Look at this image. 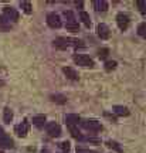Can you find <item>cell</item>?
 I'll list each match as a JSON object with an SVG mask.
<instances>
[{"label":"cell","instance_id":"cell-1","mask_svg":"<svg viewBox=\"0 0 146 153\" xmlns=\"http://www.w3.org/2000/svg\"><path fill=\"white\" fill-rule=\"evenodd\" d=\"M64 16L67 17V24H65V28L68 30V31H72V33H75V31H78V22L75 20V17H74V14H72V11L67 10L64 11Z\"/></svg>","mask_w":146,"mask_h":153},{"label":"cell","instance_id":"cell-5","mask_svg":"<svg viewBox=\"0 0 146 153\" xmlns=\"http://www.w3.org/2000/svg\"><path fill=\"white\" fill-rule=\"evenodd\" d=\"M3 17H6L9 22L16 23L17 20H19V11H17L16 9H13V7L6 6V7H3Z\"/></svg>","mask_w":146,"mask_h":153},{"label":"cell","instance_id":"cell-23","mask_svg":"<svg viewBox=\"0 0 146 153\" xmlns=\"http://www.w3.org/2000/svg\"><path fill=\"white\" fill-rule=\"evenodd\" d=\"M107 146H108V148H111V149H115V150H116V152H119V153L122 152L121 146H119L116 142H114V140H108V142H107Z\"/></svg>","mask_w":146,"mask_h":153},{"label":"cell","instance_id":"cell-19","mask_svg":"<svg viewBox=\"0 0 146 153\" xmlns=\"http://www.w3.org/2000/svg\"><path fill=\"white\" fill-rule=\"evenodd\" d=\"M51 101H53V102H55V104L63 105V104H65V102H67V97L61 95V94H55V95H51Z\"/></svg>","mask_w":146,"mask_h":153},{"label":"cell","instance_id":"cell-18","mask_svg":"<svg viewBox=\"0 0 146 153\" xmlns=\"http://www.w3.org/2000/svg\"><path fill=\"white\" fill-rule=\"evenodd\" d=\"M20 9H22L26 14H31L33 13V6L30 1H20Z\"/></svg>","mask_w":146,"mask_h":153},{"label":"cell","instance_id":"cell-20","mask_svg":"<svg viewBox=\"0 0 146 153\" xmlns=\"http://www.w3.org/2000/svg\"><path fill=\"white\" fill-rule=\"evenodd\" d=\"M80 19L82 20V23L87 26V27H89L91 26V19H89V14H88L87 11H80Z\"/></svg>","mask_w":146,"mask_h":153},{"label":"cell","instance_id":"cell-30","mask_svg":"<svg viewBox=\"0 0 146 153\" xmlns=\"http://www.w3.org/2000/svg\"><path fill=\"white\" fill-rule=\"evenodd\" d=\"M77 153H97V152H92V150H88V149H77Z\"/></svg>","mask_w":146,"mask_h":153},{"label":"cell","instance_id":"cell-7","mask_svg":"<svg viewBox=\"0 0 146 153\" xmlns=\"http://www.w3.org/2000/svg\"><path fill=\"white\" fill-rule=\"evenodd\" d=\"M116 23H118V27L125 31L126 28L129 27V23H130V19L128 14H125V13H118V16H116Z\"/></svg>","mask_w":146,"mask_h":153},{"label":"cell","instance_id":"cell-26","mask_svg":"<svg viewBox=\"0 0 146 153\" xmlns=\"http://www.w3.org/2000/svg\"><path fill=\"white\" fill-rule=\"evenodd\" d=\"M109 54V50L108 48H101L99 51H98V57L101 58V60H105L107 57H108Z\"/></svg>","mask_w":146,"mask_h":153},{"label":"cell","instance_id":"cell-25","mask_svg":"<svg viewBox=\"0 0 146 153\" xmlns=\"http://www.w3.org/2000/svg\"><path fill=\"white\" fill-rule=\"evenodd\" d=\"M116 68V61H107L105 62V70L107 71H112Z\"/></svg>","mask_w":146,"mask_h":153},{"label":"cell","instance_id":"cell-15","mask_svg":"<svg viewBox=\"0 0 146 153\" xmlns=\"http://www.w3.org/2000/svg\"><path fill=\"white\" fill-rule=\"evenodd\" d=\"M114 112L118 116H128L129 115V109L126 106H121V105H115L114 106Z\"/></svg>","mask_w":146,"mask_h":153},{"label":"cell","instance_id":"cell-28","mask_svg":"<svg viewBox=\"0 0 146 153\" xmlns=\"http://www.w3.org/2000/svg\"><path fill=\"white\" fill-rule=\"evenodd\" d=\"M58 146H60V149L64 150V152H68V150H70V143L68 142H61V143H58Z\"/></svg>","mask_w":146,"mask_h":153},{"label":"cell","instance_id":"cell-2","mask_svg":"<svg viewBox=\"0 0 146 153\" xmlns=\"http://www.w3.org/2000/svg\"><path fill=\"white\" fill-rule=\"evenodd\" d=\"M72 58H74V62H75L77 65L89 67V68L94 67V61H92V58H89V57L85 55V54H74Z\"/></svg>","mask_w":146,"mask_h":153},{"label":"cell","instance_id":"cell-22","mask_svg":"<svg viewBox=\"0 0 146 153\" xmlns=\"http://www.w3.org/2000/svg\"><path fill=\"white\" fill-rule=\"evenodd\" d=\"M68 129H70L71 135H72L74 137H77V139H82V136H81V133H80V131L77 129V126H68Z\"/></svg>","mask_w":146,"mask_h":153},{"label":"cell","instance_id":"cell-8","mask_svg":"<svg viewBox=\"0 0 146 153\" xmlns=\"http://www.w3.org/2000/svg\"><path fill=\"white\" fill-rule=\"evenodd\" d=\"M28 128H30V123H28L27 119H24L23 122H20V123L14 128V131H16L17 136L26 137V136H27V133H28Z\"/></svg>","mask_w":146,"mask_h":153},{"label":"cell","instance_id":"cell-11","mask_svg":"<svg viewBox=\"0 0 146 153\" xmlns=\"http://www.w3.org/2000/svg\"><path fill=\"white\" fill-rule=\"evenodd\" d=\"M97 31H98V36H99V38H101V40H108L109 36H111L109 27L107 26V24H104V23H101V24H98Z\"/></svg>","mask_w":146,"mask_h":153},{"label":"cell","instance_id":"cell-12","mask_svg":"<svg viewBox=\"0 0 146 153\" xmlns=\"http://www.w3.org/2000/svg\"><path fill=\"white\" fill-rule=\"evenodd\" d=\"M63 72H64L65 76H67L68 79H71V81H77V79L80 78L78 72H77L74 68H71V67H64V68H63Z\"/></svg>","mask_w":146,"mask_h":153},{"label":"cell","instance_id":"cell-33","mask_svg":"<svg viewBox=\"0 0 146 153\" xmlns=\"http://www.w3.org/2000/svg\"><path fill=\"white\" fill-rule=\"evenodd\" d=\"M0 153H4V152H0Z\"/></svg>","mask_w":146,"mask_h":153},{"label":"cell","instance_id":"cell-13","mask_svg":"<svg viewBox=\"0 0 146 153\" xmlns=\"http://www.w3.org/2000/svg\"><path fill=\"white\" fill-rule=\"evenodd\" d=\"M80 120H81V118L75 114H68L65 116V123L68 126H77L80 123Z\"/></svg>","mask_w":146,"mask_h":153},{"label":"cell","instance_id":"cell-32","mask_svg":"<svg viewBox=\"0 0 146 153\" xmlns=\"http://www.w3.org/2000/svg\"><path fill=\"white\" fill-rule=\"evenodd\" d=\"M3 85H4V81H3V79H0V87H3Z\"/></svg>","mask_w":146,"mask_h":153},{"label":"cell","instance_id":"cell-21","mask_svg":"<svg viewBox=\"0 0 146 153\" xmlns=\"http://www.w3.org/2000/svg\"><path fill=\"white\" fill-rule=\"evenodd\" d=\"M3 119H4L6 123H10L13 120V112H11L10 108H4V112H3Z\"/></svg>","mask_w":146,"mask_h":153},{"label":"cell","instance_id":"cell-27","mask_svg":"<svg viewBox=\"0 0 146 153\" xmlns=\"http://www.w3.org/2000/svg\"><path fill=\"white\" fill-rule=\"evenodd\" d=\"M146 24L145 23H141V24H139V27H138V33H139V36H141V37H145L146 36Z\"/></svg>","mask_w":146,"mask_h":153},{"label":"cell","instance_id":"cell-10","mask_svg":"<svg viewBox=\"0 0 146 153\" xmlns=\"http://www.w3.org/2000/svg\"><path fill=\"white\" fill-rule=\"evenodd\" d=\"M53 44H54V47L57 50H67L68 47H70V38L58 37L53 41Z\"/></svg>","mask_w":146,"mask_h":153},{"label":"cell","instance_id":"cell-16","mask_svg":"<svg viewBox=\"0 0 146 153\" xmlns=\"http://www.w3.org/2000/svg\"><path fill=\"white\" fill-rule=\"evenodd\" d=\"M45 123V115H36L33 118V125L37 126V128H43Z\"/></svg>","mask_w":146,"mask_h":153},{"label":"cell","instance_id":"cell-29","mask_svg":"<svg viewBox=\"0 0 146 153\" xmlns=\"http://www.w3.org/2000/svg\"><path fill=\"white\" fill-rule=\"evenodd\" d=\"M136 4L139 6V10H141L142 14H145V13H146V10H145L146 3H145V1H142V0H139V1H136Z\"/></svg>","mask_w":146,"mask_h":153},{"label":"cell","instance_id":"cell-14","mask_svg":"<svg viewBox=\"0 0 146 153\" xmlns=\"http://www.w3.org/2000/svg\"><path fill=\"white\" fill-rule=\"evenodd\" d=\"M94 7H95L97 11H107L108 10V1H105V0H97V1H94Z\"/></svg>","mask_w":146,"mask_h":153},{"label":"cell","instance_id":"cell-3","mask_svg":"<svg viewBox=\"0 0 146 153\" xmlns=\"http://www.w3.org/2000/svg\"><path fill=\"white\" fill-rule=\"evenodd\" d=\"M81 125L84 129H87V131H91V132H99L102 131V125H101V122H98L95 119H87L81 122Z\"/></svg>","mask_w":146,"mask_h":153},{"label":"cell","instance_id":"cell-6","mask_svg":"<svg viewBox=\"0 0 146 153\" xmlns=\"http://www.w3.org/2000/svg\"><path fill=\"white\" fill-rule=\"evenodd\" d=\"M47 24L51 28H60L63 26V22H61V17L57 13H50L47 16Z\"/></svg>","mask_w":146,"mask_h":153},{"label":"cell","instance_id":"cell-4","mask_svg":"<svg viewBox=\"0 0 146 153\" xmlns=\"http://www.w3.org/2000/svg\"><path fill=\"white\" fill-rule=\"evenodd\" d=\"M14 146V142L9 135H6V132L0 128V148L3 149H11Z\"/></svg>","mask_w":146,"mask_h":153},{"label":"cell","instance_id":"cell-9","mask_svg":"<svg viewBox=\"0 0 146 153\" xmlns=\"http://www.w3.org/2000/svg\"><path fill=\"white\" fill-rule=\"evenodd\" d=\"M47 133H48L51 137H58L61 135V126L57 123V122H50L47 123Z\"/></svg>","mask_w":146,"mask_h":153},{"label":"cell","instance_id":"cell-31","mask_svg":"<svg viewBox=\"0 0 146 153\" xmlns=\"http://www.w3.org/2000/svg\"><path fill=\"white\" fill-rule=\"evenodd\" d=\"M41 153H51V152H50L48 149H43V150H41Z\"/></svg>","mask_w":146,"mask_h":153},{"label":"cell","instance_id":"cell-17","mask_svg":"<svg viewBox=\"0 0 146 153\" xmlns=\"http://www.w3.org/2000/svg\"><path fill=\"white\" fill-rule=\"evenodd\" d=\"M11 28V23L6 19V17L0 16V30L1 31H7V30H10Z\"/></svg>","mask_w":146,"mask_h":153},{"label":"cell","instance_id":"cell-24","mask_svg":"<svg viewBox=\"0 0 146 153\" xmlns=\"http://www.w3.org/2000/svg\"><path fill=\"white\" fill-rule=\"evenodd\" d=\"M71 44H72L75 48H78V47H80V48H82V47L85 45L81 40H77V38H70V45H71Z\"/></svg>","mask_w":146,"mask_h":153}]
</instances>
